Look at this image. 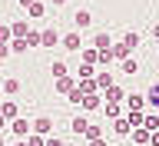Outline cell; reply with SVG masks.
<instances>
[{
  "mask_svg": "<svg viewBox=\"0 0 159 146\" xmlns=\"http://www.w3.org/2000/svg\"><path fill=\"white\" fill-rule=\"evenodd\" d=\"M30 133H37V136H50V133H53V120H50V116H37L33 123H30Z\"/></svg>",
  "mask_w": 159,
  "mask_h": 146,
  "instance_id": "cell-1",
  "label": "cell"
},
{
  "mask_svg": "<svg viewBox=\"0 0 159 146\" xmlns=\"http://www.w3.org/2000/svg\"><path fill=\"white\" fill-rule=\"evenodd\" d=\"M103 106V97H99V93H83V97H80V110H83V113H93V110H99Z\"/></svg>",
  "mask_w": 159,
  "mask_h": 146,
  "instance_id": "cell-2",
  "label": "cell"
},
{
  "mask_svg": "<svg viewBox=\"0 0 159 146\" xmlns=\"http://www.w3.org/2000/svg\"><path fill=\"white\" fill-rule=\"evenodd\" d=\"M7 126H10V133H13L17 139H23V136L30 133V123H27V116H13V120L7 123Z\"/></svg>",
  "mask_w": 159,
  "mask_h": 146,
  "instance_id": "cell-3",
  "label": "cell"
},
{
  "mask_svg": "<svg viewBox=\"0 0 159 146\" xmlns=\"http://www.w3.org/2000/svg\"><path fill=\"white\" fill-rule=\"evenodd\" d=\"M60 43V30L57 27H43L40 30V47H57Z\"/></svg>",
  "mask_w": 159,
  "mask_h": 146,
  "instance_id": "cell-4",
  "label": "cell"
},
{
  "mask_svg": "<svg viewBox=\"0 0 159 146\" xmlns=\"http://www.w3.org/2000/svg\"><path fill=\"white\" fill-rule=\"evenodd\" d=\"M60 43H63V50H73V53H76V50L83 47V40H80V30H70V33H63V37H60Z\"/></svg>",
  "mask_w": 159,
  "mask_h": 146,
  "instance_id": "cell-5",
  "label": "cell"
},
{
  "mask_svg": "<svg viewBox=\"0 0 159 146\" xmlns=\"http://www.w3.org/2000/svg\"><path fill=\"white\" fill-rule=\"evenodd\" d=\"M143 103H146V110H152V113L159 110V83H152V87L143 93Z\"/></svg>",
  "mask_w": 159,
  "mask_h": 146,
  "instance_id": "cell-6",
  "label": "cell"
},
{
  "mask_svg": "<svg viewBox=\"0 0 159 146\" xmlns=\"http://www.w3.org/2000/svg\"><path fill=\"white\" fill-rule=\"evenodd\" d=\"M0 93H3V97H17V93H20V80H17V77L0 80Z\"/></svg>",
  "mask_w": 159,
  "mask_h": 146,
  "instance_id": "cell-7",
  "label": "cell"
},
{
  "mask_svg": "<svg viewBox=\"0 0 159 146\" xmlns=\"http://www.w3.org/2000/svg\"><path fill=\"white\" fill-rule=\"evenodd\" d=\"M0 116H3V120L10 123L13 116H20V106L13 103V100H0Z\"/></svg>",
  "mask_w": 159,
  "mask_h": 146,
  "instance_id": "cell-8",
  "label": "cell"
},
{
  "mask_svg": "<svg viewBox=\"0 0 159 146\" xmlns=\"http://www.w3.org/2000/svg\"><path fill=\"white\" fill-rule=\"evenodd\" d=\"M99 97H106V103H119V100L126 97V90L119 87V83H113V87H106L103 93H99Z\"/></svg>",
  "mask_w": 159,
  "mask_h": 146,
  "instance_id": "cell-9",
  "label": "cell"
},
{
  "mask_svg": "<svg viewBox=\"0 0 159 146\" xmlns=\"http://www.w3.org/2000/svg\"><path fill=\"white\" fill-rule=\"evenodd\" d=\"M143 130H149V133H159V116L152 113V110H143V123H139Z\"/></svg>",
  "mask_w": 159,
  "mask_h": 146,
  "instance_id": "cell-10",
  "label": "cell"
},
{
  "mask_svg": "<svg viewBox=\"0 0 159 146\" xmlns=\"http://www.w3.org/2000/svg\"><path fill=\"white\" fill-rule=\"evenodd\" d=\"M89 23H93V13H89V10H80V7H76V13H73V27H76V30H86Z\"/></svg>",
  "mask_w": 159,
  "mask_h": 146,
  "instance_id": "cell-11",
  "label": "cell"
},
{
  "mask_svg": "<svg viewBox=\"0 0 159 146\" xmlns=\"http://www.w3.org/2000/svg\"><path fill=\"white\" fill-rule=\"evenodd\" d=\"M109 57H113V60H126V57H133V50L119 40V43H113V47H109Z\"/></svg>",
  "mask_w": 159,
  "mask_h": 146,
  "instance_id": "cell-12",
  "label": "cell"
},
{
  "mask_svg": "<svg viewBox=\"0 0 159 146\" xmlns=\"http://www.w3.org/2000/svg\"><path fill=\"white\" fill-rule=\"evenodd\" d=\"M93 83H96V90L103 93V90H106V87H113L116 80H113V73H106V70H103V73H93Z\"/></svg>",
  "mask_w": 159,
  "mask_h": 146,
  "instance_id": "cell-13",
  "label": "cell"
},
{
  "mask_svg": "<svg viewBox=\"0 0 159 146\" xmlns=\"http://www.w3.org/2000/svg\"><path fill=\"white\" fill-rule=\"evenodd\" d=\"M119 70H123L126 77H136V73H139V60H136V57H126V60H119Z\"/></svg>",
  "mask_w": 159,
  "mask_h": 146,
  "instance_id": "cell-14",
  "label": "cell"
},
{
  "mask_svg": "<svg viewBox=\"0 0 159 146\" xmlns=\"http://www.w3.org/2000/svg\"><path fill=\"white\" fill-rule=\"evenodd\" d=\"M73 87H76V77H70V73H66V77H57V93H63V97H66Z\"/></svg>",
  "mask_w": 159,
  "mask_h": 146,
  "instance_id": "cell-15",
  "label": "cell"
},
{
  "mask_svg": "<svg viewBox=\"0 0 159 146\" xmlns=\"http://www.w3.org/2000/svg\"><path fill=\"white\" fill-rule=\"evenodd\" d=\"M123 103H126V110H146L143 93H126V97H123Z\"/></svg>",
  "mask_w": 159,
  "mask_h": 146,
  "instance_id": "cell-16",
  "label": "cell"
},
{
  "mask_svg": "<svg viewBox=\"0 0 159 146\" xmlns=\"http://www.w3.org/2000/svg\"><path fill=\"white\" fill-rule=\"evenodd\" d=\"M129 133H133V143H136V146H149V136H152L149 130H143V126H133Z\"/></svg>",
  "mask_w": 159,
  "mask_h": 146,
  "instance_id": "cell-17",
  "label": "cell"
},
{
  "mask_svg": "<svg viewBox=\"0 0 159 146\" xmlns=\"http://www.w3.org/2000/svg\"><path fill=\"white\" fill-rule=\"evenodd\" d=\"M27 13L33 20H40L43 13H47V3H43V0H30V3H27Z\"/></svg>",
  "mask_w": 159,
  "mask_h": 146,
  "instance_id": "cell-18",
  "label": "cell"
},
{
  "mask_svg": "<svg viewBox=\"0 0 159 146\" xmlns=\"http://www.w3.org/2000/svg\"><path fill=\"white\" fill-rule=\"evenodd\" d=\"M106 47H113V37H109L106 30H99L96 37H93V50H106Z\"/></svg>",
  "mask_w": 159,
  "mask_h": 146,
  "instance_id": "cell-19",
  "label": "cell"
},
{
  "mask_svg": "<svg viewBox=\"0 0 159 146\" xmlns=\"http://www.w3.org/2000/svg\"><path fill=\"white\" fill-rule=\"evenodd\" d=\"M109 123H113V133H116V136H129V123H126V116H116V120H109Z\"/></svg>",
  "mask_w": 159,
  "mask_h": 146,
  "instance_id": "cell-20",
  "label": "cell"
},
{
  "mask_svg": "<svg viewBox=\"0 0 159 146\" xmlns=\"http://www.w3.org/2000/svg\"><path fill=\"white\" fill-rule=\"evenodd\" d=\"M76 53L83 57V63H86V67H96V50H93V47H80Z\"/></svg>",
  "mask_w": 159,
  "mask_h": 146,
  "instance_id": "cell-21",
  "label": "cell"
},
{
  "mask_svg": "<svg viewBox=\"0 0 159 146\" xmlns=\"http://www.w3.org/2000/svg\"><path fill=\"white\" fill-rule=\"evenodd\" d=\"M123 43H126V47H129V50H136V47H139V43H143V37H139L136 30H126V33H123Z\"/></svg>",
  "mask_w": 159,
  "mask_h": 146,
  "instance_id": "cell-22",
  "label": "cell"
},
{
  "mask_svg": "<svg viewBox=\"0 0 159 146\" xmlns=\"http://www.w3.org/2000/svg\"><path fill=\"white\" fill-rule=\"evenodd\" d=\"M76 90H80V93H99V90H96V83H93V77L76 80Z\"/></svg>",
  "mask_w": 159,
  "mask_h": 146,
  "instance_id": "cell-23",
  "label": "cell"
},
{
  "mask_svg": "<svg viewBox=\"0 0 159 146\" xmlns=\"http://www.w3.org/2000/svg\"><path fill=\"white\" fill-rule=\"evenodd\" d=\"M86 123H89V120L83 116V113H80V116H73V123H70V130H73L76 136H83V130H86Z\"/></svg>",
  "mask_w": 159,
  "mask_h": 146,
  "instance_id": "cell-24",
  "label": "cell"
},
{
  "mask_svg": "<svg viewBox=\"0 0 159 146\" xmlns=\"http://www.w3.org/2000/svg\"><path fill=\"white\" fill-rule=\"evenodd\" d=\"M23 43H27V50L40 47V30H27V33H23Z\"/></svg>",
  "mask_w": 159,
  "mask_h": 146,
  "instance_id": "cell-25",
  "label": "cell"
},
{
  "mask_svg": "<svg viewBox=\"0 0 159 146\" xmlns=\"http://www.w3.org/2000/svg\"><path fill=\"white\" fill-rule=\"evenodd\" d=\"M27 20H13V23H10V37H23V33H27Z\"/></svg>",
  "mask_w": 159,
  "mask_h": 146,
  "instance_id": "cell-26",
  "label": "cell"
},
{
  "mask_svg": "<svg viewBox=\"0 0 159 146\" xmlns=\"http://www.w3.org/2000/svg\"><path fill=\"white\" fill-rule=\"evenodd\" d=\"M50 73H53V77H66V73H70L66 60H53V67H50Z\"/></svg>",
  "mask_w": 159,
  "mask_h": 146,
  "instance_id": "cell-27",
  "label": "cell"
},
{
  "mask_svg": "<svg viewBox=\"0 0 159 146\" xmlns=\"http://www.w3.org/2000/svg\"><path fill=\"white\" fill-rule=\"evenodd\" d=\"M103 113H106V120H116V116H123V106H119V103H106Z\"/></svg>",
  "mask_w": 159,
  "mask_h": 146,
  "instance_id": "cell-28",
  "label": "cell"
},
{
  "mask_svg": "<svg viewBox=\"0 0 159 146\" xmlns=\"http://www.w3.org/2000/svg\"><path fill=\"white\" fill-rule=\"evenodd\" d=\"M126 123L129 126H139L143 123V110H126Z\"/></svg>",
  "mask_w": 159,
  "mask_h": 146,
  "instance_id": "cell-29",
  "label": "cell"
},
{
  "mask_svg": "<svg viewBox=\"0 0 159 146\" xmlns=\"http://www.w3.org/2000/svg\"><path fill=\"white\" fill-rule=\"evenodd\" d=\"M83 136H86V139H96V136H103V126H93V123H86Z\"/></svg>",
  "mask_w": 159,
  "mask_h": 146,
  "instance_id": "cell-30",
  "label": "cell"
},
{
  "mask_svg": "<svg viewBox=\"0 0 159 146\" xmlns=\"http://www.w3.org/2000/svg\"><path fill=\"white\" fill-rule=\"evenodd\" d=\"M23 143H27V146H43V136H37V133H27V136H23Z\"/></svg>",
  "mask_w": 159,
  "mask_h": 146,
  "instance_id": "cell-31",
  "label": "cell"
},
{
  "mask_svg": "<svg viewBox=\"0 0 159 146\" xmlns=\"http://www.w3.org/2000/svg\"><path fill=\"white\" fill-rule=\"evenodd\" d=\"M0 43H10V23H0Z\"/></svg>",
  "mask_w": 159,
  "mask_h": 146,
  "instance_id": "cell-32",
  "label": "cell"
},
{
  "mask_svg": "<svg viewBox=\"0 0 159 146\" xmlns=\"http://www.w3.org/2000/svg\"><path fill=\"white\" fill-rule=\"evenodd\" d=\"M93 73H96V70H93V67H86V63H83V67H80V73H76V80H83V77H93Z\"/></svg>",
  "mask_w": 159,
  "mask_h": 146,
  "instance_id": "cell-33",
  "label": "cell"
},
{
  "mask_svg": "<svg viewBox=\"0 0 159 146\" xmlns=\"http://www.w3.org/2000/svg\"><path fill=\"white\" fill-rule=\"evenodd\" d=\"M10 57V47H7V43H0V60H7Z\"/></svg>",
  "mask_w": 159,
  "mask_h": 146,
  "instance_id": "cell-34",
  "label": "cell"
},
{
  "mask_svg": "<svg viewBox=\"0 0 159 146\" xmlns=\"http://www.w3.org/2000/svg\"><path fill=\"white\" fill-rule=\"evenodd\" d=\"M89 146H106V139H103V136H96V139H89Z\"/></svg>",
  "mask_w": 159,
  "mask_h": 146,
  "instance_id": "cell-35",
  "label": "cell"
},
{
  "mask_svg": "<svg viewBox=\"0 0 159 146\" xmlns=\"http://www.w3.org/2000/svg\"><path fill=\"white\" fill-rule=\"evenodd\" d=\"M50 3H53V7H63V3H66V0H50Z\"/></svg>",
  "mask_w": 159,
  "mask_h": 146,
  "instance_id": "cell-36",
  "label": "cell"
},
{
  "mask_svg": "<svg viewBox=\"0 0 159 146\" xmlns=\"http://www.w3.org/2000/svg\"><path fill=\"white\" fill-rule=\"evenodd\" d=\"M3 130H7V120H3V116H0V133H3Z\"/></svg>",
  "mask_w": 159,
  "mask_h": 146,
  "instance_id": "cell-37",
  "label": "cell"
},
{
  "mask_svg": "<svg viewBox=\"0 0 159 146\" xmlns=\"http://www.w3.org/2000/svg\"><path fill=\"white\" fill-rule=\"evenodd\" d=\"M0 146H7V139H3V133H0Z\"/></svg>",
  "mask_w": 159,
  "mask_h": 146,
  "instance_id": "cell-38",
  "label": "cell"
},
{
  "mask_svg": "<svg viewBox=\"0 0 159 146\" xmlns=\"http://www.w3.org/2000/svg\"><path fill=\"white\" fill-rule=\"evenodd\" d=\"M13 146H27V143H23V139H17V143H13Z\"/></svg>",
  "mask_w": 159,
  "mask_h": 146,
  "instance_id": "cell-39",
  "label": "cell"
},
{
  "mask_svg": "<svg viewBox=\"0 0 159 146\" xmlns=\"http://www.w3.org/2000/svg\"><path fill=\"white\" fill-rule=\"evenodd\" d=\"M0 97H3V93H0Z\"/></svg>",
  "mask_w": 159,
  "mask_h": 146,
  "instance_id": "cell-40",
  "label": "cell"
}]
</instances>
